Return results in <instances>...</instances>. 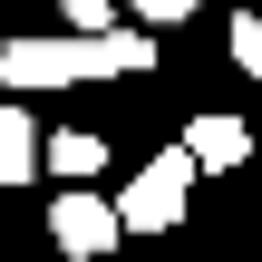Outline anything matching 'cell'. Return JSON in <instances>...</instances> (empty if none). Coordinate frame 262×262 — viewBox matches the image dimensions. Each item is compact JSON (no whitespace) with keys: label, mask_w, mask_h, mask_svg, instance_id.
Segmentation results:
<instances>
[{"label":"cell","mask_w":262,"mask_h":262,"mask_svg":"<svg viewBox=\"0 0 262 262\" xmlns=\"http://www.w3.org/2000/svg\"><path fill=\"white\" fill-rule=\"evenodd\" d=\"M185 204H194V165H185V146H165V156L136 165V185L117 194V233H175Z\"/></svg>","instance_id":"6da1fadb"},{"label":"cell","mask_w":262,"mask_h":262,"mask_svg":"<svg viewBox=\"0 0 262 262\" xmlns=\"http://www.w3.org/2000/svg\"><path fill=\"white\" fill-rule=\"evenodd\" d=\"M68 78H97L88 39H68V29H49V39H10V49H0V88H10V97H29V88H68Z\"/></svg>","instance_id":"7a4b0ae2"},{"label":"cell","mask_w":262,"mask_h":262,"mask_svg":"<svg viewBox=\"0 0 262 262\" xmlns=\"http://www.w3.org/2000/svg\"><path fill=\"white\" fill-rule=\"evenodd\" d=\"M49 243H58L68 262H107L117 243H126V233H117V204H107V194H88V185H68V194L49 204Z\"/></svg>","instance_id":"3957f363"},{"label":"cell","mask_w":262,"mask_h":262,"mask_svg":"<svg viewBox=\"0 0 262 262\" xmlns=\"http://www.w3.org/2000/svg\"><path fill=\"white\" fill-rule=\"evenodd\" d=\"M243 156H253V126H243V117H194V126H185V165H194V175H233Z\"/></svg>","instance_id":"277c9868"},{"label":"cell","mask_w":262,"mask_h":262,"mask_svg":"<svg viewBox=\"0 0 262 262\" xmlns=\"http://www.w3.org/2000/svg\"><path fill=\"white\" fill-rule=\"evenodd\" d=\"M39 165H58L68 185H88V175L107 165V136H97V126H39Z\"/></svg>","instance_id":"5b68a950"},{"label":"cell","mask_w":262,"mask_h":262,"mask_svg":"<svg viewBox=\"0 0 262 262\" xmlns=\"http://www.w3.org/2000/svg\"><path fill=\"white\" fill-rule=\"evenodd\" d=\"M88 58H97V78H136V68H156V39L146 29H97Z\"/></svg>","instance_id":"8992f818"},{"label":"cell","mask_w":262,"mask_h":262,"mask_svg":"<svg viewBox=\"0 0 262 262\" xmlns=\"http://www.w3.org/2000/svg\"><path fill=\"white\" fill-rule=\"evenodd\" d=\"M39 175V126L19 117V97L0 107V185H29Z\"/></svg>","instance_id":"52a82bcc"},{"label":"cell","mask_w":262,"mask_h":262,"mask_svg":"<svg viewBox=\"0 0 262 262\" xmlns=\"http://www.w3.org/2000/svg\"><path fill=\"white\" fill-rule=\"evenodd\" d=\"M126 10H136V29H146V39H156V29H175V19H194V10H204V0H126Z\"/></svg>","instance_id":"ba28073f"},{"label":"cell","mask_w":262,"mask_h":262,"mask_svg":"<svg viewBox=\"0 0 262 262\" xmlns=\"http://www.w3.org/2000/svg\"><path fill=\"white\" fill-rule=\"evenodd\" d=\"M233 68H243V78H262V19H253V10L233 19Z\"/></svg>","instance_id":"9c48e42d"},{"label":"cell","mask_w":262,"mask_h":262,"mask_svg":"<svg viewBox=\"0 0 262 262\" xmlns=\"http://www.w3.org/2000/svg\"><path fill=\"white\" fill-rule=\"evenodd\" d=\"M107 19H117V0H68V39H97Z\"/></svg>","instance_id":"30bf717a"}]
</instances>
